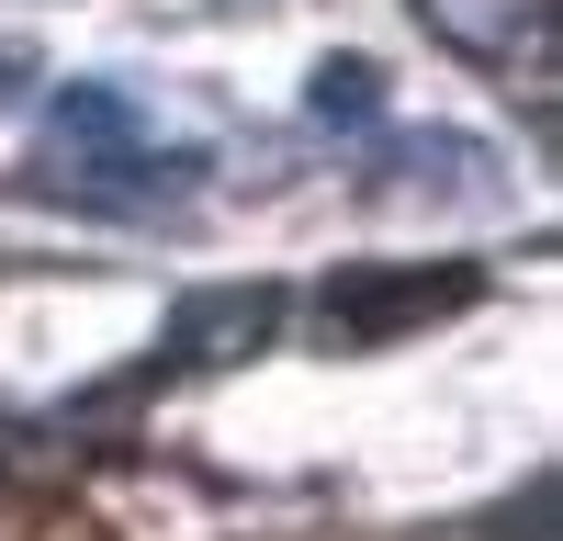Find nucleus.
Segmentation results:
<instances>
[{"instance_id":"obj_1","label":"nucleus","mask_w":563,"mask_h":541,"mask_svg":"<svg viewBox=\"0 0 563 541\" xmlns=\"http://www.w3.org/2000/svg\"><path fill=\"white\" fill-rule=\"evenodd\" d=\"M203 180H214L203 147H147L135 135V147H102V158H45L34 192L68 214H102V225H180L203 203Z\"/></svg>"},{"instance_id":"obj_2","label":"nucleus","mask_w":563,"mask_h":541,"mask_svg":"<svg viewBox=\"0 0 563 541\" xmlns=\"http://www.w3.org/2000/svg\"><path fill=\"white\" fill-rule=\"evenodd\" d=\"M485 283L474 270H350V283H327V305H316V328L327 339H384V328H429V316H451V305H474Z\"/></svg>"},{"instance_id":"obj_3","label":"nucleus","mask_w":563,"mask_h":541,"mask_svg":"<svg viewBox=\"0 0 563 541\" xmlns=\"http://www.w3.org/2000/svg\"><path fill=\"white\" fill-rule=\"evenodd\" d=\"M372 180H384V192H462V203H496V147H485V135H451V124L384 135V147H372Z\"/></svg>"},{"instance_id":"obj_4","label":"nucleus","mask_w":563,"mask_h":541,"mask_svg":"<svg viewBox=\"0 0 563 541\" xmlns=\"http://www.w3.org/2000/svg\"><path fill=\"white\" fill-rule=\"evenodd\" d=\"M271 316H282L271 283H214V294H192V305L169 316V361H192V373H214V361H249V350L271 339Z\"/></svg>"},{"instance_id":"obj_5","label":"nucleus","mask_w":563,"mask_h":541,"mask_svg":"<svg viewBox=\"0 0 563 541\" xmlns=\"http://www.w3.org/2000/svg\"><path fill=\"white\" fill-rule=\"evenodd\" d=\"M135 135H147V113H135L113 79H68L57 102H45V147L57 158H102V147H135Z\"/></svg>"},{"instance_id":"obj_6","label":"nucleus","mask_w":563,"mask_h":541,"mask_svg":"<svg viewBox=\"0 0 563 541\" xmlns=\"http://www.w3.org/2000/svg\"><path fill=\"white\" fill-rule=\"evenodd\" d=\"M305 113H316L327 135H372V124H384V68H372V57H316Z\"/></svg>"},{"instance_id":"obj_7","label":"nucleus","mask_w":563,"mask_h":541,"mask_svg":"<svg viewBox=\"0 0 563 541\" xmlns=\"http://www.w3.org/2000/svg\"><path fill=\"white\" fill-rule=\"evenodd\" d=\"M34 79H45V57H34V45H23V34H0V113H12V102H23V90H34Z\"/></svg>"}]
</instances>
